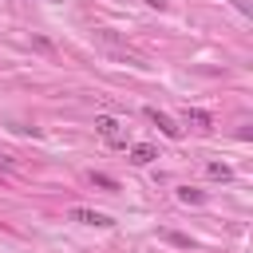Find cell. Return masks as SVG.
Wrapping results in <instances>:
<instances>
[{
    "label": "cell",
    "instance_id": "obj_1",
    "mask_svg": "<svg viewBox=\"0 0 253 253\" xmlns=\"http://www.w3.org/2000/svg\"><path fill=\"white\" fill-rule=\"evenodd\" d=\"M95 130L111 142V146H126V138H123V126H119V119H111V115H99L95 119Z\"/></svg>",
    "mask_w": 253,
    "mask_h": 253
},
{
    "label": "cell",
    "instance_id": "obj_2",
    "mask_svg": "<svg viewBox=\"0 0 253 253\" xmlns=\"http://www.w3.org/2000/svg\"><path fill=\"white\" fill-rule=\"evenodd\" d=\"M146 119H150V123H154V126H158V130H162L166 138H182V126H178V123H174L170 115H162L158 107H146Z\"/></svg>",
    "mask_w": 253,
    "mask_h": 253
},
{
    "label": "cell",
    "instance_id": "obj_5",
    "mask_svg": "<svg viewBox=\"0 0 253 253\" xmlns=\"http://www.w3.org/2000/svg\"><path fill=\"white\" fill-rule=\"evenodd\" d=\"M158 154H154V146H146V142H138V146H130V162L134 166H146V162H154Z\"/></svg>",
    "mask_w": 253,
    "mask_h": 253
},
{
    "label": "cell",
    "instance_id": "obj_4",
    "mask_svg": "<svg viewBox=\"0 0 253 253\" xmlns=\"http://www.w3.org/2000/svg\"><path fill=\"white\" fill-rule=\"evenodd\" d=\"M71 221H83V225H111L107 213H99V210H83V206L71 210Z\"/></svg>",
    "mask_w": 253,
    "mask_h": 253
},
{
    "label": "cell",
    "instance_id": "obj_8",
    "mask_svg": "<svg viewBox=\"0 0 253 253\" xmlns=\"http://www.w3.org/2000/svg\"><path fill=\"white\" fill-rule=\"evenodd\" d=\"M91 182H95V186H103V190H115V182H111L107 174H91Z\"/></svg>",
    "mask_w": 253,
    "mask_h": 253
},
{
    "label": "cell",
    "instance_id": "obj_9",
    "mask_svg": "<svg viewBox=\"0 0 253 253\" xmlns=\"http://www.w3.org/2000/svg\"><path fill=\"white\" fill-rule=\"evenodd\" d=\"M233 8H237V12H245V16L253 12V8H249V0H233Z\"/></svg>",
    "mask_w": 253,
    "mask_h": 253
},
{
    "label": "cell",
    "instance_id": "obj_7",
    "mask_svg": "<svg viewBox=\"0 0 253 253\" xmlns=\"http://www.w3.org/2000/svg\"><path fill=\"white\" fill-rule=\"evenodd\" d=\"M178 198H182V202H190V206H198V202H202V190H190V186H182V190H178Z\"/></svg>",
    "mask_w": 253,
    "mask_h": 253
},
{
    "label": "cell",
    "instance_id": "obj_3",
    "mask_svg": "<svg viewBox=\"0 0 253 253\" xmlns=\"http://www.w3.org/2000/svg\"><path fill=\"white\" fill-rule=\"evenodd\" d=\"M186 126H194V130H210V126H213V115L202 111V107H186Z\"/></svg>",
    "mask_w": 253,
    "mask_h": 253
},
{
    "label": "cell",
    "instance_id": "obj_10",
    "mask_svg": "<svg viewBox=\"0 0 253 253\" xmlns=\"http://www.w3.org/2000/svg\"><path fill=\"white\" fill-rule=\"evenodd\" d=\"M146 4H150V8H158V12L166 8V0H146Z\"/></svg>",
    "mask_w": 253,
    "mask_h": 253
},
{
    "label": "cell",
    "instance_id": "obj_6",
    "mask_svg": "<svg viewBox=\"0 0 253 253\" xmlns=\"http://www.w3.org/2000/svg\"><path fill=\"white\" fill-rule=\"evenodd\" d=\"M210 178H221V182H229V178H233V170H229L225 162H210Z\"/></svg>",
    "mask_w": 253,
    "mask_h": 253
}]
</instances>
